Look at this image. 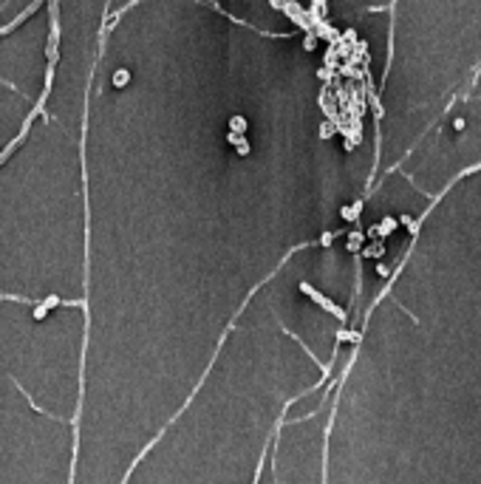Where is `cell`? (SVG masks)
I'll list each match as a JSON object with an SVG mask.
<instances>
[{"label":"cell","mask_w":481,"mask_h":484,"mask_svg":"<svg viewBox=\"0 0 481 484\" xmlns=\"http://www.w3.org/2000/svg\"><path fill=\"white\" fill-rule=\"evenodd\" d=\"M128 80H130V74L125 71V68H119V71L113 74V85H116V88H122V85H125V82H128Z\"/></svg>","instance_id":"cell-2"},{"label":"cell","mask_w":481,"mask_h":484,"mask_svg":"<svg viewBox=\"0 0 481 484\" xmlns=\"http://www.w3.org/2000/svg\"><path fill=\"white\" fill-rule=\"evenodd\" d=\"M300 292H303V294H309V297H311V301H314L320 309L331 312L337 320H340V323H348V312H346V309H340V306H337V303L331 301V297H326V294L320 292V289H314L311 283H306V281H303V283H300Z\"/></svg>","instance_id":"cell-1"},{"label":"cell","mask_w":481,"mask_h":484,"mask_svg":"<svg viewBox=\"0 0 481 484\" xmlns=\"http://www.w3.org/2000/svg\"><path fill=\"white\" fill-rule=\"evenodd\" d=\"M314 45H317V37H314V34H309V37L303 40V49H306V51H311Z\"/></svg>","instance_id":"cell-6"},{"label":"cell","mask_w":481,"mask_h":484,"mask_svg":"<svg viewBox=\"0 0 481 484\" xmlns=\"http://www.w3.org/2000/svg\"><path fill=\"white\" fill-rule=\"evenodd\" d=\"M235 147H238V153H241V156H246V153H249V142H246L244 136H241V142H238Z\"/></svg>","instance_id":"cell-4"},{"label":"cell","mask_w":481,"mask_h":484,"mask_svg":"<svg viewBox=\"0 0 481 484\" xmlns=\"http://www.w3.org/2000/svg\"><path fill=\"white\" fill-rule=\"evenodd\" d=\"M337 235H340V233H323V238H320V246H329L331 241L337 238Z\"/></svg>","instance_id":"cell-5"},{"label":"cell","mask_w":481,"mask_h":484,"mask_svg":"<svg viewBox=\"0 0 481 484\" xmlns=\"http://www.w3.org/2000/svg\"><path fill=\"white\" fill-rule=\"evenodd\" d=\"M230 125H232V130H235V133H238V130H241V133L246 130V119H244V117H232Z\"/></svg>","instance_id":"cell-3"}]
</instances>
